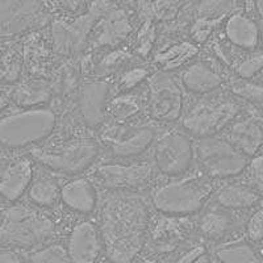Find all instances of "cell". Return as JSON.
Returning <instances> with one entry per match:
<instances>
[{
    "instance_id": "cell-18",
    "label": "cell",
    "mask_w": 263,
    "mask_h": 263,
    "mask_svg": "<svg viewBox=\"0 0 263 263\" xmlns=\"http://www.w3.org/2000/svg\"><path fill=\"white\" fill-rule=\"evenodd\" d=\"M224 30L228 40L237 48L254 50L259 42L258 25L245 13H232L225 21Z\"/></svg>"
},
{
    "instance_id": "cell-35",
    "label": "cell",
    "mask_w": 263,
    "mask_h": 263,
    "mask_svg": "<svg viewBox=\"0 0 263 263\" xmlns=\"http://www.w3.org/2000/svg\"><path fill=\"white\" fill-rule=\"evenodd\" d=\"M175 263H212V259L205 246L194 245L183 251Z\"/></svg>"
},
{
    "instance_id": "cell-21",
    "label": "cell",
    "mask_w": 263,
    "mask_h": 263,
    "mask_svg": "<svg viewBox=\"0 0 263 263\" xmlns=\"http://www.w3.org/2000/svg\"><path fill=\"white\" fill-rule=\"evenodd\" d=\"M60 196L70 210L84 215L92 212L96 205V191L92 183L83 178L71 180L63 185Z\"/></svg>"
},
{
    "instance_id": "cell-4",
    "label": "cell",
    "mask_w": 263,
    "mask_h": 263,
    "mask_svg": "<svg viewBox=\"0 0 263 263\" xmlns=\"http://www.w3.org/2000/svg\"><path fill=\"white\" fill-rule=\"evenodd\" d=\"M239 105L227 98H201L183 117V128L199 138L213 137L237 117Z\"/></svg>"
},
{
    "instance_id": "cell-32",
    "label": "cell",
    "mask_w": 263,
    "mask_h": 263,
    "mask_svg": "<svg viewBox=\"0 0 263 263\" xmlns=\"http://www.w3.org/2000/svg\"><path fill=\"white\" fill-rule=\"evenodd\" d=\"M29 263H71V260L62 245L53 243L30 254Z\"/></svg>"
},
{
    "instance_id": "cell-45",
    "label": "cell",
    "mask_w": 263,
    "mask_h": 263,
    "mask_svg": "<svg viewBox=\"0 0 263 263\" xmlns=\"http://www.w3.org/2000/svg\"><path fill=\"white\" fill-rule=\"evenodd\" d=\"M145 263H157V262H156V260H146Z\"/></svg>"
},
{
    "instance_id": "cell-15",
    "label": "cell",
    "mask_w": 263,
    "mask_h": 263,
    "mask_svg": "<svg viewBox=\"0 0 263 263\" xmlns=\"http://www.w3.org/2000/svg\"><path fill=\"white\" fill-rule=\"evenodd\" d=\"M103 243L99 229L90 221H83L72 229L67 254L71 263H95Z\"/></svg>"
},
{
    "instance_id": "cell-14",
    "label": "cell",
    "mask_w": 263,
    "mask_h": 263,
    "mask_svg": "<svg viewBox=\"0 0 263 263\" xmlns=\"http://www.w3.org/2000/svg\"><path fill=\"white\" fill-rule=\"evenodd\" d=\"M150 164H104L98 168L102 184L111 190L137 189L145 185L152 178Z\"/></svg>"
},
{
    "instance_id": "cell-2",
    "label": "cell",
    "mask_w": 263,
    "mask_h": 263,
    "mask_svg": "<svg viewBox=\"0 0 263 263\" xmlns=\"http://www.w3.org/2000/svg\"><path fill=\"white\" fill-rule=\"evenodd\" d=\"M55 126L50 108L33 107L0 119V146L27 147L45 140Z\"/></svg>"
},
{
    "instance_id": "cell-40",
    "label": "cell",
    "mask_w": 263,
    "mask_h": 263,
    "mask_svg": "<svg viewBox=\"0 0 263 263\" xmlns=\"http://www.w3.org/2000/svg\"><path fill=\"white\" fill-rule=\"evenodd\" d=\"M262 210H258L249 218L248 225H246V234L251 242H259L262 239Z\"/></svg>"
},
{
    "instance_id": "cell-13",
    "label": "cell",
    "mask_w": 263,
    "mask_h": 263,
    "mask_svg": "<svg viewBox=\"0 0 263 263\" xmlns=\"http://www.w3.org/2000/svg\"><path fill=\"white\" fill-rule=\"evenodd\" d=\"M132 24L124 9L112 6L107 12L96 18L90 34L93 48L119 45L132 33Z\"/></svg>"
},
{
    "instance_id": "cell-33",
    "label": "cell",
    "mask_w": 263,
    "mask_h": 263,
    "mask_svg": "<svg viewBox=\"0 0 263 263\" xmlns=\"http://www.w3.org/2000/svg\"><path fill=\"white\" fill-rule=\"evenodd\" d=\"M230 91L238 98L251 103H260L262 100V86L251 82L250 79H238L230 84Z\"/></svg>"
},
{
    "instance_id": "cell-30",
    "label": "cell",
    "mask_w": 263,
    "mask_h": 263,
    "mask_svg": "<svg viewBox=\"0 0 263 263\" xmlns=\"http://www.w3.org/2000/svg\"><path fill=\"white\" fill-rule=\"evenodd\" d=\"M236 7L234 2H201L196 4L197 18L210 21H221Z\"/></svg>"
},
{
    "instance_id": "cell-38",
    "label": "cell",
    "mask_w": 263,
    "mask_h": 263,
    "mask_svg": "<svg viewBox=\"0 0 263 263\" xmlns=\"http://www.w3.org/2000/svg\"><path fill=\"white\" fill-rule=\"evenodd\" d=\"M146 77L147 70L144 69V67H135V69H130L123 74V77L120 79V87L125 91L132 90L133 87H136L138 83H141V82L144 81Z\"/></svg>"
},
{
    "instance_id": "cell-39",
    "label": "cell",
    "mask_w": 263,
    "mask_h": 263,
    "mask_svg": "<svg viewBox=\"0 0 263 263\" xmlns=\"http://www.w3.org/2000/svg\"><path fill=\"white\" fill-rule=\"evenodd\" d=\"M217 24L216 21L204 20V18H197L195 24L191 28V37L195 42H205L212 33L213 28Z\"/></svg>"
},
{
    "instance_id": "cell-46",
    "label": "cell",
    "mask_w": 263,
    "mask_h": 263,
    "mask_svg": "<svg viewBox=\"0 0 263 263\" xmlns=\"http://www.w3.org/2000/svg\"><path fill=\"white\" fill-rule=\"evenodd\" d=\"M102 263H111V262H102Z\"/></svg>"
},
{
    "instance_id": "cell-19",
    "label": "cell",
    "mask_w": 263,
    "mask_h": 263,
    "mask_svg": "<svg viewBox=\"0 0 263 263\" xmlns=\"http://www.w3.org/2000/svg\"><path fill=\"white\" fill-rule=\"evenodd\" d=\"M182 83L191 92L206 93L221 86L222 77L208 62L197 61L183 71Z\"/></svg>"
},
{
    "instance_id": "cell-12",
    "label": "cell",
    "mask_w": 263,
    "mask_h": 263,
    "mask_svg": "<svg viewBox=\"0 0 263 263\" xmlns=\"http://www.w3.org/2000/svg\"><path fill=\"white\" fill-rule=\"evenodd\" d=\"M156 138V130L150 126H114L103 135L115 157L130 158L140 156Z\"/></svg>"
},
{
    "instance_id": "cell-36",
    "label": "cell",
    "mask_w": 263,
    "mask_h": 263,
    "mask_svg": "<svg viewBox=\"0 0 263 263\" xmlns=\"http://www.w3.org/2000/svg\"><path fill=\"white\" fill-rule=\"evenodd\" d=\"M154 42H156V27H154L153 21L146 20L144 28L141 29L140 34H138V53L141 55H147L149 51L152 50Z\"/></svg>"
},
{
    "instance_id": "cell-31",
    "label": "cell",
    "mask_w": 263,
    "mask_h": 263,
    "mask_svg": "<svg viewBox=\"0 0 263 263\" xmlns=\"http://www.w3.org/2000/svg\"><path fill=\"white\" fill-rule=\"evenodd\" d=\"M111 115L116 121L123 123L125 120L133 117L141 109L140 99L132 95H124L116 98L111 103Z\"/></svg>"
},
{
    "instance_id": "cell-8",
    "label": "cell",
    "mask_w": 263,
    "mask_h": 263,
    "mask_svg": "<svg viewBox=\"0 0 263 263\" xmlns=\"http://www.w3.org/2000/svg\"><path fill=\"white\" fill-rule=\"evenodd\" d=\"M114 6V3H93L87 15L72 20H57L51 24V37L55 51L63 55L79 53L88 41L96 18Z\"/></svg>"
},
{
    "instance_id": "cell-10",
    "label": "cell",
    "mask_w": 263,
    "mask_h": 263,
    "mask_svg": "<svg viewBox=\"0 0 263 263\" xmlns=\"http://www.w3.org/2000/svg\"><path fill=\"white\" fill-rule=\"evenodd\" d=\"M194 159V145L189 136L171 132L159 138L154 150V162L164 175H180L190 168Z\"/></svg>"
},
{
    "instance_id": "cell-7",
    "label": "cell",
    "mask_w": 263,
    "mask_h": 263,
    "mask_svg": "<svg viewBox=\"0 0 263 263\" xmlns=\"http://www.w3.org/2000/svg\"><path fill=\"white\" fill-rule=\"evenodd\" d=\"M194 150L203 170L217 179L236 177L248 166L246 157L227 138H200Z\"/></svg>"
},
{
    "instance_id": "cell-29",
    "label": "cell",
    "mask_w": 263,
    "mask_h": 263,
    "mask_svg": "<svg viewBox=\"0 0 263 263\" xmlns=\"http://www.w3.org/2000/svg\"><path fill=\"white\" fill-rule=\"evenodd\" d=\"M182 3L175 2H158V3H140L141 13L145 16L146 20L154 21H168L177 16L179 12Z\"/></svg>"
},
{
    "instance_id": "cell-25",
    "label": "cell",
    "mask_w": 263,
    "mask_h": 263,
    "mask_svg": "<svg viewBox=\"0 0 263 263\" xmlns=\"http://www.w3.org/2000/svg\"><path fill=\"white\" fill-rule=\"evenodd\" d=\"M51 93V86L42 81L29 82L20 86L16 90L15 98L18 104L23 107H37L41 103H45Z\"/></svg>"
},
{
    "instance_id": "cell-37",
    "label": "cell",
    "mask_w": 263,
    "mask_h": 263,
    "mask_svg": "<svg viewBox=\"0 0 263 263\" xmlns=\"http://www.w3.org/2000/svg\"><path fill=\"white\" fill-rule=\"evenodd\" d=\"M180 234V228L174 225L168 220H161L154 230V239L162 243H167V241H173L175 237Z\"/></svg>"
},
{
    "instance_id": "cell-26",
    "label": "cell",
    "mask_w": 263,
    "mask_h": 263,
    "mask_svg": "<svg viewBox=\"0 0 263 263\" xmlns=\"http://www.w3.org/2000/svg\"><path fill=\"white\" fill-rule=\"evenodd\" d=\"M28 192L30 200L40 206H51L60 196L57 183L49 178H39L30 183Z\"/></svg>"
},
{
    "instance_id": "cell-20",
    "label": "cell",
    "mask_w": 263,
    "mask_h": 263,
    "mask_svg": "<svg viewBox=\"0 0 263 263\" xmlns=\"http://www.w3.org/2000/svg\"><path fill=\"white\" fill-rule=\"evenodd\" d=\"M227 138L245 157L255 156L262 144V126L254 119L239 120L230 126Z\"/></svg>"
},
{
    "instance_id": "cell-3",
    "label": "cell",
    "mask_w": 263,
    "mask_h": 263,
    "mask_svg": "<svg viewBox=\"0 0 263 263\" xmlns=\"http://www.w3.org/2000/svg\"><path fill=\"white\" fill-rule=\"evenodd\" d=\"M54 236V224L45 213L27 206L8 210L0 225V243L15 248H34Z\"/></svg>"
},
{
    "instance_id": "cell-43",
    "label": "cell",
    "mask_w": 263,
    "mask_h": 263,
    "mask_svg": "<svg viewBox=\"0 0 263 263\" xmlns=\"http://www.w3.org/2000/svg\"><path fill=\"white\" fill-rule=\"evenodd\" d=\"M23 258L13 249L0 245V263H21Z\"/></svg>"
},
{
    "instance_id": "cell-42",
    "label": "cell",
    "mask_w": 263,
    "mask_h": 263,
    "mask_svg": "<svg viewBox=\"0 0 263 263\" xmlns=\"http://www.w3.org/2000/svg\"><path fill=\"white\" fill-rule=\"evenodd\" d=\"M128 57L129 54L125 53V51H112V53L108 54L107 57L102 61L100 67L103 70H114L116 67H119V66L123 65V62L128 60Z\"/></svg>"
},
{
    "instance_id": "cell-11",
    "label": "cell",
    "mask_w": 263,
    "mask_h": 263,
    "mask_svg": "<svg viewBox=\"0 0 263 263\" xmlns=\"http://www.w3.org/2000/svg\"><path fill=\"white\" fill-rule=\"evenodd\" d=\"M149 114L161 121H174L182 114V91L168 74H157L149 81Z\"/></svg>"
},
{
    "instance_id": "cell-17",
    "label": "cell",
    "mask_w": 263,
    "mask_h": 263,
    "mask_svg": "<svg viewBox=\"0 0 263 263\" xmlns=\"http://www.w3.org/2000/svg\"><path fill=\"white\" fill-rule=\"evenodd\" d=\"M32 162L27 158L9 163L0 171V196L15 201L23 196L32 183Z\"/></svg>"
},
{
    "instance_id": "cell-34",
    "label": "cell",
    "mask_w": 263,
    "mask_h": 263,
    "mask_svg": "<svg viewBox=\"0 0 263 263\" xmlns=\"http://www.w3.org/2000/svg\"><path fill=\"white\" fill-rule=\"evenodd\" d=\"M262 53L254 51L234 65V71L241 79H250L262 69Z\"/></svg>"
},
{
    "instance_id": "cell-44",
    "label": "cell",
    "mask_w": 263,
    "mask_h": 263,
    "mask_svg": "<svg viewBox=\"0 0 263 263\" xmlns=\"http://www.w3.org/2000/svg\"><path fill=\"white\" fill-rule=\"evenodd\" d=\"M6 103H7L6 98H4V96L2 95V93H0V111H2V109H3V108L6 107Z\"/></svg>"
},
{
    "instance_id": "cell-22",
    "label": "cell",
    "mask_w": 263,
    "mask_h": 263,
    "mask_svg": "<svg viewBox=\"0 0 263 263\" xmlns=\"http://www.w3.org/2000/svg\"><path fill=\"white\" fill-rule=\"evenodd\" d=\"M215 201L228 210H246L259 201V192L242 184H230L216 194Z\"/></svg>"
},
{
    "instance_id": "cell-24",
    "label": "cell",
    "mask_w": 263,
    "mask_h": 263,
    "mask_svg": "<svg viewBox=\"0 0 263 263\" xmlns=\"http://www.w3.org/2000/svg\"><path fill=\"white\" fill-rule=\"evenodd\" d=\"M197 48L194 44L190 42H178L174 45L168 46L163 51L158 53L156 55V62L163 70L177 69L183 63L191 60L194 55H196Z\"/></svg>"
},
{
    "instance_id": "cell-9",
    "label": "cell",
    "mask_w": 263,
    "mask_h": 263,
    "mask_svg": "<svg viewBox=\"0 0 263 263\" xmlns=\"http://www.w3.org/2000/svg\"><path fill=\"white\" fill-rule=\"evenodd\" d=\"M50 20V13L41 2L0 0V39L39 29Z\"/></svg>"
},
{
    "instance_id": "cell-41",
    "label": "cell",
    "mask_w": 263,
    "mask_h": 263,
    "mask_svg": "<svg viewBox=\"0 0 263 263\" xmlns=\"http://www.w3.org/2000/svg\"><path fill=\"white\" fill-rule=\"evenodd\" d=\"M248 174L250 183L253 184L254 190L257 192H260L263 184V174H262V157L257 156L251 163L249 164Z\"/></svg>"
},
{
    "instance_id": "cell-27",
    "label": "cell",
    "mask_w": 263,
    "mask_h": 263,
    "mask_svg": "<svg viewBox=\"0 0 263 263\" xmlns=\"http://www.w3.org/2000/svg\"><path fill=\"white\" fill-rule=\"evenodd\" d=\"M21 57L11 48L0 46V83L17 81L21 72Z\"/></svg>"
},
{
    "instance_id": "cell-5",
    "label": "cell",
    "mask_w": 263,
    "mask_h": 263,
    "mask_svg": "<svg viewBox=\"0 0 263 263\" xmlns=\"http://www.w3.org/2000/svg\"><path fill=\"white\" fill-rule=\"evenodd\" d=\"M211 194V185L195 178L166 183L153 192V204L162 213L184 216L197 212Z\"/></svg>"
},
{
    "instance_id": "cell-16",
    "label": "cell",
    "mask_w": 263,
    "mask_h": 263,
    "mask_svg": "<svg viewBox=\"0 0 263 263\" xmlns=\"http://www.w3.org/2000/svg\"><path fill=\"white\" fill-rule=\"evenodd\" d=\"M109 84L107 82H88L82 87L79 93V111L84 123L91 128L100 125L107 109V98Z\"/></svg>"
},
{
    "instance_id": "cell-28",
    "label": "cell",
    "mask_w": 263,
    "mask_h": 263,
    "mask_svg": "<svg viewBox=\"0 0 263 263\" xmlns=\"http://www.w3.org/2000/svg\"><path fill=\"white\" fill-rule=\"evenodd\" d=\"M230 228V218L224 212L210 211L201 216V233L208 238H218L228 232Z\"/></svg>"
},
{
    "instance_id": "cell-1",
    "label": "cell",
    "mask_w": 263,
    "mask_h": 263,
    "mask_svg": "<svg viewBox=\"0 0 263 263\" xmlns=\"http://www.w3.org/2000/svg\"><path fill=\"white\" fill-rule=\"evenodd\" d=\"M147 224V206L140 197H108L102 206L99 230L108 262H133L145 243Z\"/></svg>"
},
{
    "instance_id": "cell-23",
    "label": "cell",
    "mask_w": 263,
    "mask_h": 263,
    "mask_svg": "<svg viewBox=\"0 0 263 263\" xmlns=\"http://www.w3.org/2000/svg\"><path fill=\"white\" fill-rule=\"evenodd\" d=\"M220 263H260V258L253 246L245 241L224 243L215 251Z\"/></svg>"
},
{
    "instance_id": "cell-6",
    "label": "cell",
    "mask_w": 263,
    "mask_h": 263,
    "mask_svg": "<svg viewBox=\"0 0 263 263\" xmlns=\"http://www.w3.org/2000/svg\"><path fill=\"white\" fill-rule=\"evenodd\" d=\"M99 147L95 141L77 138L55 146L32 150L33 159L50 170L65 174H78L88 168L98 157Z\"/></svg>"
}]
</instances>
